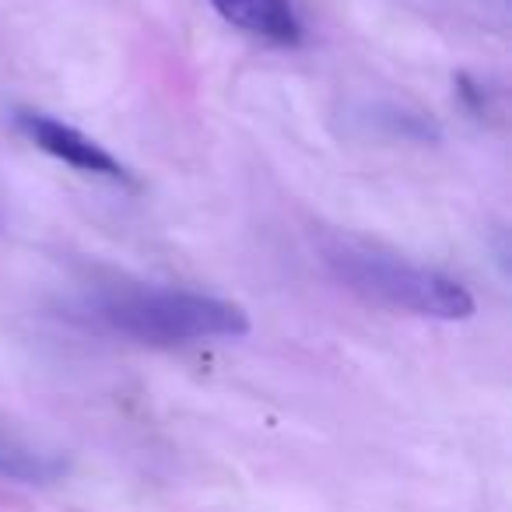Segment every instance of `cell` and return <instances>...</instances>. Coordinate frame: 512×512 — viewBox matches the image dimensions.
Returning a JSON list of instances; mask_svg holds the SVG:
<instances>
[{"label": "cell", "instance_id": "cell-3", "mask_svg": "<svg viewBox=\"0 0 512 512\" xmlns=\"http://www.w3.org/2000/svg\"><path fill=\"white\" fill-rule=\"evenodd\" d=\"M15 127L36 144L39 151L46 155L60 158L67 162L71 169L78 172H88V176H106V179H116V183H130V172L102 148L99 141H92L88 134H81L78 127L71 123H60L57 116H46V113H36V109H18L15 113Z\"/></svg>", "mask_w": 512, "mask_h": 512}, {"label": "cell", "instance_id": "cell-5", "mask_svg": "<svg viewBox=\"0 0 512 512\" xmlns=\"http://www.w3.org/2000/svg\"><path fill=\"white\" fill-rule=\"evenodd\" d=\"M0 474L18 477V481H46V477L57 474V463L39 460L29 453H15V449L0 446Z\"/></svg>", "mask_w": 512, "mask_h": 512}, {"label": "cell", "instance_id": "cell-4", "mask_svg": "<svg viewBox=\"0 0 512 512\" xmlns=\"http://www.w3.org/2000/svg\"><path fill=\"white\" fill-rule=\"evenodd\" d=\"M228 25L271 43H299L302 22L288 0H211Z\"/></svg>", "mask_w": 512, "mask_h": 512}, {"label": "cell", "instance_id": "cell-2", "mask_svg": "<svg viewBox=\"0 0 512 512\" xmlns=\"http://www.w3.org/2000/svg\"><path fill=\"white\" fill-rule=\"evenodd\" d=\"M102 316L123 337L151 348L249 334V316L242 306L183 288H120L102 302Z\"/></svg>", "mask_w": 512, "mask_h": 512}, {"label": "cell", "instance_id": "cell-1", "mask_svg": "<svg viewBox=\"0 0 512 512\" xmlns=\"http://www.w3.org/2000/svg\"><path fill=\"white\" fill-rule=\"evenodd\" d=\"M327 264L348 288L379 302V306L400 309L428 320H470L474 316V295L460 281L446 278L425 264H414L397 253L358 239H337L327 246Z\"/></svg>", "mask_w": 512, "mask_h": 512}]
</instances>
